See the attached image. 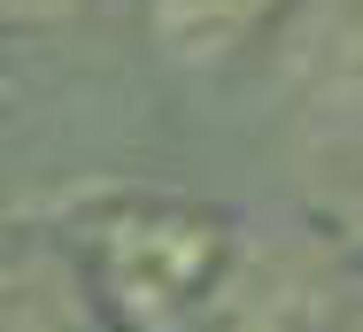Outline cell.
<instances>
[{
  "label": "cell",
  "instance_id": "cell-2",
  "mask_svg": "<svg viewBox=\"0 0 363 332\" xmlns=\"http://www.w3.org/2000/svg\"><path fill=\"white\" fill-rule=\"evenodd\" d=\"M263 16H271V0H155V47L170 62H217Z\"/></svg>",
  "mask_w": 363,
  "mask_h": 332
},
{
  "label": "cell",
  "instance_id": "cell-4",
  "mask_svg": "<svg viewBox=\"0 0 363 332\" xmlns=\"http://www.w3.org/2000/svg\"><path fill=\"white\" fill-rule=\"evenodd\" d=\"M356 332H363V325H356Z\"/></svg>",
  "mask_w": 363,
  "mask_h": 332
},
{
  "label": "cell",
  "instance_id": "cell-1",
  "mask_svg": "<svg viewBox=\"0 0 363 332\" xmlns=\"http://www.w3.org/2000/svg\"><path fill=\"white\" fill-rule=\"evenodd\" d=\"M93 294L124 317L132 332H178L224 270V232L201 209H162L132 201L93 224Z\"/></svg>",
  "mask_w": 363,
  "mask_h": 332
},
{
  "label": "cell",
  "instance_id": "cell-3",
  "mask_svg": "<svg viewBox=\"0 0 363 332\" xmlns=\"http://www.w3.org/2000/svg\"><path fill=\"white\" fill-rule=\"evenodd\" d=\"M85 0H0V31H55L70 23Z\"/></svg>",
  "mask_w": 363,
  "mask_h": 332
}]
</instances>
